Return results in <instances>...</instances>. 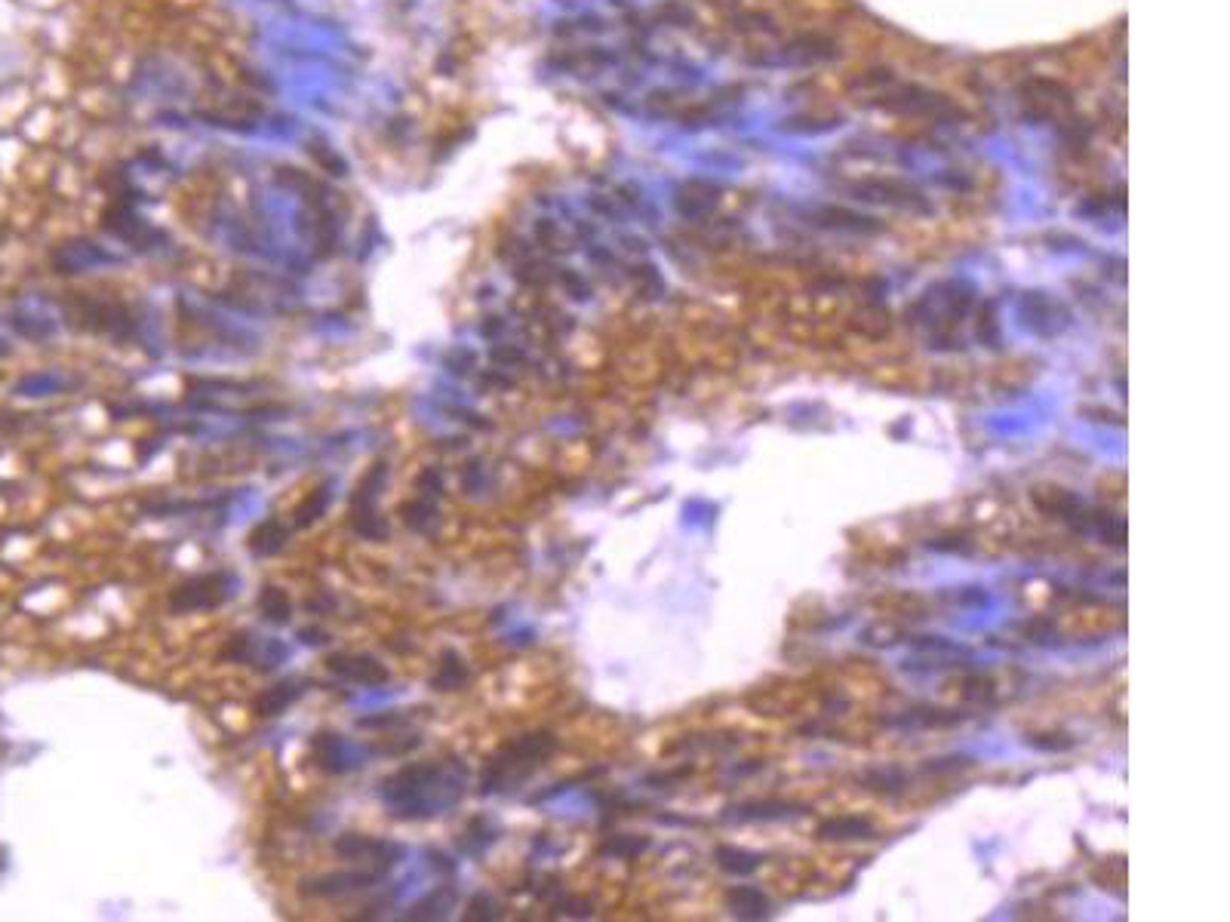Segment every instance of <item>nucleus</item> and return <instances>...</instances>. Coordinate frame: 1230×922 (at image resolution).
Masks as SVG:
<instances>
[{
	"instance_id": "obj_1",
	"label": "nucleus",
	"mask_w": 1230,
	"mask_h": 922,
	"mask_svg": "<svg viewBox=\"0 0 1230 922\" xmlns=\"http://www.w3.org/2000/svg\"><path fill=\"white\" fill-rule=\"evenodd\" d=\"M468 769L462 763H416L379 781V800L394 818L425 821L456 809L465 796Z\"/></svg>"
},
{
	"instance_id": "obj_2",
	"label": "nucleus",
	"mask_w": 1230,
	"mask_h": 922,
	"mask_svg": "<svg viewBox=\"0 0 1230 922\" xmlns=\"http://www.w3.org/2000/svg\"><path fill=\"white\" fill-rule=\"evenodd\" d=\"M554 750L551 735H523L511 744H505L496 757L489 760L483 778H480V793H499V790H514L532 769H536L548 753Z\"/></svg>"
},
{
	"instance_id": "obj_3",
	"label": "nucleus",
	"mask_w": 1230,
	"mask_h": 922,
	"mask_svg": "<svg viewBox=\"0 0 1230 922\" xmlns=\"http://www.w3.org/2000/svg\"><path fill=\"white\" fill-rule=\"evenodd\" d=\"M240 588V578L234 572H207V575H197L188 578L185 584L170 591V609L176 615L185 612H207V609H219L222 603H228Z\"/></svg>"
},
{
	"instance_id": "obj_4",
	"label": "nucleus",
	"mask_w": 1230,
	"mask_h": 922,
	"mask_svg": "<svg viewBox=\"0 0 1230 922\" xmlns=\"http://www.w3.org/2000/svg\"><path fill=\"white\" fill-rule=\"evenodd\" d=\"M385 480H388V465L385 461H376V465L366 471V477L357 483V492L351 498V526H354V532L363 535V538H373V541L388 535V523L379 514V495L385 489Z\"/></svg>"
},
{
	"instance_id": "obj_5",
	"label": "nucleus",
	"mask_w": 1230,
	"mask_h": 922,
	"mask_svg": "<svg viewBox=\"0 0 1230 922\" xmlns=\"http://www.w3.org/2000/svg\"><path fill=\"white\" fill-rule=\"evenodd\" d=\"M373 747H366V744H357V741H351V738H345V735H339V732H317L314 738H311V757H314V763L323 769V772H330V775H348V772H354V769H363L366 763H369V757H373Z\"/></svg>"
},
{
	"instance_id": "obj_6",
	"label": "nucleus",
	"mask_w": 1230,
	"mask_h": 922,
	"mask_svg": "<svg viewBox=\"0 0 1230 922\" xmlns=\"http://www.w3.org/2000/svg\"><path fill=\"white\" fill-rule=\"evenodd\" d=\"M336 852L345 858H363V861H373L379 870H391L397 861L406 858V849L400 843H388V840H373V836H363V833H345L342 840L336 843Z\"/></svg>"
},
{
	"instance_id": "obj_7",
	"label": "nucleus",
	"mask_w": 1230,
	"mask_h": 922,
	"mask_svg": "<svg viewBox=\"0 0 1230 922\" xmlns=\"http://www.w3.org/2000/svg\"><path fill=\"white\" fill-rule=\"evenodd\" d=\"M326 667H330L336 677L360 683V686L388 683V667L379 658L366 655V652H336V655L326 658Z\"/></svg>"
},
{
	"instance_id": "obj_8",
	"label": "nucleus",
	"mask_w": 1230,
	"mask_h": 922,
	"mask_svg": "<svg viewBox=\"0 0 1230 922\" xmlns=\"http://www.w3.org/2000/svg\"><path fill=\"white\" fill-rule=\"evenodd\" d=\"M385 879V870H351V873H330V876H317L305 883L308 895L317 898H333V895H351L360 889H373Z\"/></svg>"
},
{
	"instance_id": "obj_9",
	"label": "nucleus",
	"mask_w": 1230,
	"mask_h": 922,
	"mask_svg": "<svg viewBox=\"0 0 1230 922\" xmlns=\"http://www.w3.org/2000/svg\"><path fill=\"white\" fill-rule=\"evenodd\" d=\"M302 695H305V686H302L299 680H283V683L265 689V692L256 698V714H259V717H280V714H286V710H290Z\"/></svg>"
},
{
	"instance_id": "obj_10",
	"label": "nucleus",
	"mask_w": 1230,
	"mask_h": 922,
	"mask_svg": "<svg viewBox=\"0 0 1230 922\" xmlns=\"http://www.w3.org/2000/svg\"><path fill=\"white\" fill-rule=\"evenodd\" d=\"M286 541H290V529H286V523H280V520H265V523H259L253 532H250V554L253 557H274V554H280L283 548H286Z\"/></svg>"
},
{
	"instance_id": "obj_11",
	"label": "nucleus",
	"mask_w": 1230,
	"mask_h": 922,
	"mask_svg": "<svg viewBox=\"0 0 1230 922\" xmlns=\"http://www.w3.org/2000/svg\"><path fill=\"white\" fill-rule=\"evenodd\" d=\"M336 486H339V480H326V483H320L314 492H308L302 501H299V508H296V526L299 529H308V526H314L326 511H330V505H333V492H336Z\"/></svg>"
},
{
	"instance_id": "obj_12",
	"label": "nucleus",
	"mask_w": 1230,
	"mask_h": 922,
	"mask_svg": "<svg viewBox=\"0 0 1230 922\" xmlns=\"http://www.w3.org/2000/svg\"><path fill=\"white\" fill-rule=\"evenodd\" d=\"M468 664L459 652L453 649H443L440 652V664H437V674L431 677V686L440 692H456L468 683Z\"/></svg>"
},
{
	"instance_id": "obj_13",
	"label": "nucleus",
	"mask_w": 1230,
	"mask_h": 922,
	"mask_svg": "<svg viewBox=\"0 0 1230 922\" xmlns=\"http://www.w3.org/2000/svg\"><path fill=\"white\" fill-rule=\"evenodd\" d=\"M400 514H403V523L409 526V529H416V532H434V526H437V505H434V498H425V495H419V498H413V501H406V505L400 508Z\"/></svg>"
},
{
	"instance_id": "obj_14",
	"label": "nucleus",
	"mask_w": 1230,
	"mask_h": 922,
	"mask_svg": "<svg viewBox=\"0 0 1230 922\" xmlns=\"http://www.w3.org/2000/svg\"><path fill=\"white\" fill-rule=\"evenodd\" d=\"M259 612L271 624H286L293 618V603H290V597H286V591L268 584V588H262V594H259Z\"/></svg>"
},
{
	"instance_id": "obj_15",
	"label": "nucleus",
	"mask_w": 1230,
	"mask_h": 922,
	"mask_svg": "<svg viewBox=\"0 0 1230 922\" xmlns=\"http://www.w3.org/2000/svg\"><path fill=\"white\" fill-rule=\"evenodd\" d=\"M446 910H453V889L449 886H440L437 892H431L425 901H419V904H413L409 907V919H443L446 916Z\"/></svg>"
},
{
	"instance_id": "obj_16",
	"label": "nucleus",
	"mask_w": 1230,
	"mask_h": 922,
	"mask_svg": "<svg viewBox=\"0 0 1230 922\" xmlns=\"http://www.w3.org/2000/svg\"><path fill=\"white\" fill-rule=\"evenodd\" d=\"M62 388H68V379H62V375H31V379H25L19 385V394H25V397H50Z\"/></svg>"
},
{
	"instance_id": "obj_17",
	"label": "nucleus",
	"mask_w": 1230,
	"mask_h": 922,
	"mask_svg": "<svg viewBox=\"0 0 1230 922\" xmlns=\"http://www.w3.org/2000/svg\"><path fill=\"white\" fill-rule=\"evenodd\" d=\"M286 658H290V649H286L280 640H262V646H256L253 649V661H256V667L259 670H274L277 664H283Z\"/></svg>"
},
{
	"instance_id": "obj_18",
	"label": "nucleus",
	"mask_w": 1230,
	"mask_h": 922,
	"mask_svg": "<svg viewBox=\"0 0 1230 922\" xmlns=\"http://www.w3.org/2000/svg\"><path fill=\"white\" fill-rule=\"evenodd\" d=\"M492 840H496V830H489V824L483 818H477V821H471V827L465 833V852L480 855V849H486Z\"/></svg>"
},
{
	"instance_id": "obj_19",
	"label": "nucleus",
	"mask_w": 1230,
	"mask_h": 922,
	"mask_svg": "<svg viewBox=\"0 0 1230 922\" xmlns=\"http://www.w3.org/2000/svg\"><path fill=\"white\" fill-rule=\"evenodd\" d=\"M253 649H256V643L250 640V634H234L228 640V646L222 649V658L225 661H253Z\"/></svg>"
},
{
	"instance_id": "obj_20",
	"label": "nucleus",
	"mask_w": 1230,
	"mask_h": 922,
	"mask_svg": "<svg viewBox=\"0 0 1230 922\" xmlns=\"http://www.w3.org/2000/svg\"><path fill=\"white\" fill-rule=\"evenodd\" d=\"M416 489H419L425 498H437V495L443 492V474H440L437 468H425V471L419 474V480H416Z\"/></svg>"
},
{
	"instance_id": "obj_21",
	"label": "nucleus",
	"mask_w": 1230,
	"mask_h": 922,
	"mask_svg": "<svg viewBox=\"0 0 1230 922\" xmlns=\"http://www.w3.org/2000/svg\"><path fill=\"white\" fill-rule=\"evenodd\" d=\"M480 916H483V919H496V916H499V913H496V904H492L489 898H483V895L471 901V910L465 913V919H480Z\"/></svg>"
},
{
	"instance_id": "obj_22",
	"label": "nucleus",
	"mask_w": 1230,
	"mask_h": 922,
	"mask_svg": "<svg viewBox=\"0 0 1230 922\" xmlns=\"http://www.w3.org/2000/svg\"><path fill=\"white\" fill-rule=\"evenodd\" d=\"M299 640H302L305 646H323V643H326V634H323V631H302Z\"/></svg>"
}]
</instances>
